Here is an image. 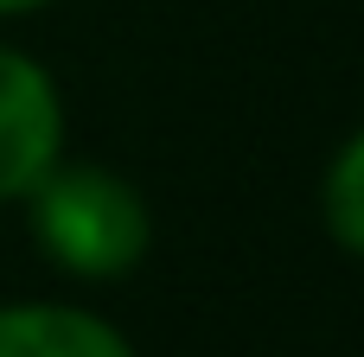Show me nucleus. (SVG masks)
<instances>
[{
    "mask_svg": "<svg viewBox=\"0 0 364 357\" xmlns=\"http://www.w3.org/2000/svg\"><path fill=\"white\" fill-rule=\"evenodd\" d=\"M26 198H32V236L64 275L115 281L154 243L147 198L102 166H64L58 160Z\"/></svg>",
    "mask_w": 364,
    "mask_h": 357,
    "instance_id": "obj_1",
    "label": "nucleus"
},
{
    "mask_svg": "<svg viewBox=\"0 0 364 357\" xmlns=\"http://www.w3.org/2000/svg\"><path fill=\"white\" fill-rule=\"evenodd\" d=\"M64 147L58 83L13 45H0V198H26Z\"/></svg>",
    "mask_w": 364,
    "mask_h": 357,
    "instance_id": "obj_2",
    "label": "nucleus"
},
{
    "mask_svg": "<svg viewBox=\"0 0 364 357\" xmlns=\"http://www.w3.org/2000/svg\"><path fill=\"white\" fill-rule=\"evenodd\" d=\"M0 357H134L128 339L77 307H0Z\"/></svg>",
    "mask_w": 364,
    "mask_h": 357,
    "instance_id": "obj_3",
    "label": "nucleus"
},
{
    "mask_svg": "<svg viewBox=\"0 0 364 357\" xmlns=\"http://www.w3.org/2000/svg\"><path fill=\"white\" fill-rule=\"evenodd\" d=\"M320 211H326V230L352 256H364V128L339 147V160L326 172V192H320Z\"/></svg>",
    "mask_w": 364,
    "mask_h": 357,
    "instance_id": "obj_4",
    "label": "nucleus"
},
{
    "mask_svg": "<svg viewBox=\"0 0 364 357\" xmlns=\"http://www.w3.org/2000/svg\"><path fill=\"white\" fill-rule=\"evenodd\" d=\"M32 6H45V0H0V13H32Z\"/></svg>",
    "mask_w": 364,
    "mask_h": 357,
    "instance_id": "obj_5",
    "label": "nucleus"
}]
</instances>
